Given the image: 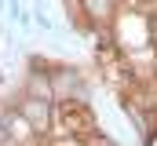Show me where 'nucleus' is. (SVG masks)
Instances as JSON below:
<instances>
[{
  "mask_svg": "<svg viewBox=\"0 0 157 146\" xmlns=\"http://www.w3.org/2000/svg\"><path fill=\"white\" fill-rule=\"evenodd\" d=\"M33 26L44 29V33H51V29H55V22H51V18L44 15V7H40V0H37V11H33Z\"/></svg>",
  "mask_w": 157,
  "mask_h": 146,
  "instance_id": "4",
  "label": "nucleus"
},
{
  "mask_svg": "<svg viewBox=\"0 0 157 146\" xmlns=\"http://www.w3.org/2000/svg\"><path fill=\"white\" fill-rule=\"evenodd\" d=\"M117 4H128V0H117Z\"/></svg>",
  "mask_w": 157,
  "mask_h": 146,
  "instance_id": "6",
  "label": "nucleus"
},
{
  "mask_svg": "<svg viewBox=\"0 0 157 146\" xmlns=\"http://www.w3.org/2000/svg\"><path fill=\"white\" fill-rule=\"evenodd\" d=\"M51 88H55V102H88V84L80 70L55 62L51 66Z\"/></svg>",
  "mask_w": 157,
  "mask_h": 146,
  "instance_id": "2",
  "label": "nucleus"
},
{
  "mask_svg": "<svg viewBox=\"0 0 157 146\" xmlns=\"http://www.w3.org/2000/svg\"><path fill=\"white\" fill-rule=\"evenodd\" d=\"M0 33H4V29H0Z\"/></svg>",
  "mask_w": 157,
  "mask_h": 146,
  "instance_id": "7",
  "label": "nucleus"
},
{
  "mask_svg": "<svg viewBox=\"0 0 157 146\" xmlns=\"http://www.w3.org/2000/svg\"><path fill=\"white\" fill-rule=\"evenodd\" d=\"M77 4H80V15H84L95 29H113L117 11H121L117 0H77Z\"/></svg>",
  "mask_w": 157,
  "mask_h": 146,
  "instance_id": "3",
  "label": "nucleus"
},
{
  "mask_svg": "<svg viewBox=\"0 0 157 146\" xmlns=\"http://www.w3.org/2000/svg\"><path fill=\"white\" fill-rule=\"evenodd\" d=\"M7 102L33 124V132L40 135V143H44L48 135H55V102H48V99H26V95L7 99Z\"/></svg>",
  "mask_w": 157,
  "mask_h": 146,
  "instance_id": "1",
  "label": "nucleus"
},
{
  "mask_svg": "<svg viewBox=\"0 0 157 146\" xmlns=\"http://www.w3.org/2000/svg\"><path fill=\"white\" fill-rule=\"evenodd\" d=\"M0 146H15V139H11V132H7L4 121H0Z\"/></svg>",
  "mask_w": 157,
  "mask_h": 146,
  "instance_id": "5",
  "label": "nucleus"
}]
</instances>
